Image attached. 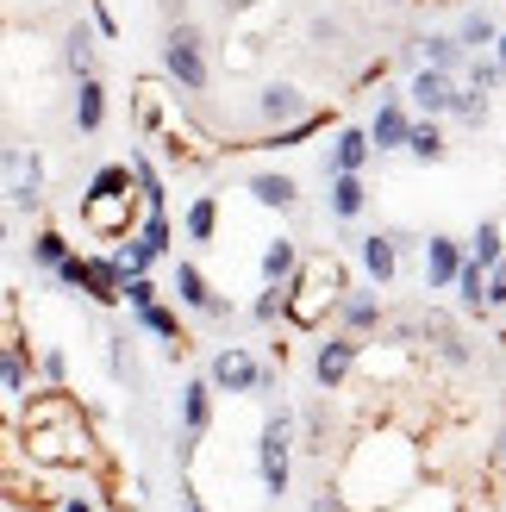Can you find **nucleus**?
<instances>
[{
	"label": "nucleus",
	"instance_id": "obj_12",
	"mask_svg": "<svg viewBox=\"0 0 506 512\" xmlns=\"http://www.w3.org/2000/svg\"><path fill=\"white\" fill-rule=\"evenodd\" d=\"M332 313H338V325L350 331V338H369V331L382 325V300H375L369 288H344V300L332 306Z\"/></svg>",
	"mask_w": 506,
	"mask_h": 512
},
{
	"label": "nucleus",
	"instance_id": "obj_33",
	"mask_svg": "<svg viewBox=\"0 0 506 512\" xmlns=\"http://www.w3.org/2000/svg\"><path fill=\"white\" fill-rule=\"evenodd\" d=\"M282 313H288V288H269V281H263V294H257V306H250V319H257V325H282Z\"/></svg>",
	"mask_w": 506,
	"mask_h": 512
},
{
	"label": "nucleus",
	"instance_id": "obj_26",
	"mask_svg": "<svg viewBox=\"0 0 506 512\" xmlns=\"http://www.w3.org/2000/svg\"><path fill=\"white\" fill-rule=\"evenodd\" d=\"M63 63H69L75 82H82V75H94V32H88V25H75V32L63 38Z\"/></svg>",
	"mask_w": 506,
	"mask_h": 512
},
{
	"label": "nucleus",
	"instance_id": "obj_46",
	"mask_svg": "<svg viewBox=\"0 0 506 512\" xmlns=\"http://www.w3.org/2000/svg\"><path fill=\"white\" fill-rule=\"evenodd\" d=\"M500 463H506V431H500Z\"/></svg>",
	"mask_w": 506,
	"mask_h": 512
},
{
	"label": "nucleus",
	"instance_id": "obj_15",
	"mask_svg": "<svg viewBox=\"0 0 506 512\" xmlns=\"http://www.w3.org/2000/svg\"><path fill=\"white\" fill-rule=\"evenodd\" d=\"M407 125H413L407 107H400V100L388 94V100H382V113L369 119V150H400V144H407Z\"/></svg>",
	"mask_w": 506,
	"mask_h": 512
},
{
	"label": "nucleus",
	"instance_id": "obj_8",
	"mask_svg": "<svg viewBox=\"0 0 506 512\" xmlns=\"http://www.w3.org/2000/svg\"><path fill=\"white\" fill-rule=\"evenodd\" d=\"M25 381H32V350H25L19 331H0V394L19 406L25 400Z\"/></svg>",
	"mask_w": 506,
	"mask_h": 512
},
{
	"label": "nucleus",
	"instance_id": "obj_9",
	"mask_svg": "<svg viewBox=\"0 0 506 512\" xmlns=\"http://www.w3.org/2000/svg\"><path fill=\"white\" fill-rule=\"evenodd\" d=\"M419 344H432V350H438V363L469 369V338H463V331L450 325L444 313H425V319H419Z\"/></svg>",
	"mask_w": 506,
	"mask_h": 512
},
{
	"label": "nucleus",
	"instance_id": "obj_37",
	"mask_svg": "<svg viewBox=\"0 0 506 512\" xmlns=\"http://www.w3.org/2000/svg\"><path fill=\"white\" fill-rule=\"evenodd\" d=\"M32 256H38L44 269H57L63 256H69V238H63V232H38V238H32Z\"/></svg>",
	"mask_w": 506,
	"mask_h": 512
},
{
	"label": "nucleus",
	"instance_id": "obj_40",
	"mask_svg": "<svg viewBox=\"0 0 506 512\" xmlns=\"http://www.w3.org/2000/svg\"><path fill=\"white\" fill-rule=\"evenodd\" d=\"M38 369H44L50 388H63V381H69V356H63V350H44V356H38Z\"/></svg>",
	"mask_w": 506,
	"mask_h": 512
},
{
	"label": "nucleus",
	"instance_id": "obj_22",
	"mask_svg": "<svg viewBox=\"0 0 506 512\" xmlns=\"http://www.w3.org/2000/svg\"><path fill=\"white\" fill-rule=\"evenodd\" d=\"M369 163V132H338L332 144V175H363Z\"/></svg>",
	"mask_w": 506,
	"mask_h": 512
},
{
	"label": "nucleus",
	"instance_id": "obj_16",
	"mask_svg": "<svg viewBox=\"0 0 506 512\" xmlns=\"http://www.w3.org/2000/svg\"><path fill=\"white\" fill-rule=\"evenodd\" d=\"M357 256H363L369 281H382V288H388V281H394V269H400V238H394V232H369Z\"/></svg>",
	"mask_w": 506,
	"mask_h": 512
},
{
	"label": "nucleus",
	"instance_id": "obj_5",
	"mask_svg": "<svg viewBox=\"0 0 506 512\" xmlns=\"http://www.w3.org/2000/svg\"><path fill=\"white\" fill-rule=\"evenodd\" d=\"M163 69H169L188 94H207L213 69H207V50H200V32H194V25H169V38H163Z\"/></svg>",
	"mask_w": 506,
	"mask_h": 512
},
{
	"label": "nucleus",
	"instance_id": "obj_18",
	"mask_svg": "<svg viewBox=\"0 0 506 512\" xmlns=\"http://www.w3.org/2000/svg\"><path fill=\"white\" fill-rule=\"evenodd\" d=\"M107 125V88H100V75H82V88H75V132H100Z\"/></svg>",
	"mask_w": 506,
	"mask_h": 512
},
{
	"label": "nucleus",
	"instance_id": "obj_39",
	"mask_svg": "<svg viewBox=\"0 0 506 512\" xmlns=\"http://www.w3.org/2000/svg\"><path fill=\"white\" fill-rule=\"evenodd\" d=\"M500 82H506V69H500V63H488V57H475V63H469V88H482V94H488V88H500Z\"/></svg>",
	"mask_w": 506,
	"mask_h": 512
},
{
	"label": "nucleus",
	"instance_id": "obj_35",
	"mask_svg": "<svg viewBox=\"0 0 506 512\" xmlns=\"http://www.w3.org/2000/svg\"><path fill=\"white\" fill-rule=\"evenodd\" d=\"M138 238L163 256V250H169V238H175V232H169V213H163V207H150V213H144V225H138Z\"/></svg>",
	"mask_w": 506,
	"mask_h": 512
},
{
	"label": "nucleus",
	"instance_id": "obj_28",
	"mask_svg": "<svg viewBox=\"0 0 506 512\" xmlns=\"http://www.w3.org/2000/svg\"><path fill=\"white\" fill-rule=\"evenodd\" d=\"M463 256H475L482 269L494 263V256H506V238H500V225H494V219H482V225H475V238L463 244Z\"/></svg>",
	"mask_w": 506,
	"mask_h": 512
},
{
	"label": "nucleus",
	"instance_id": "obj_36",
	"mask_svg": "<svg viewBox=\"0 0 506 512\" xmlns=\"http://www.w3.org/2000/svg\"><path fill=\"white\" fill-rule=\"evenodd\" d=\"M88 194H132V169H125V163H107V169L88 182Z\"/></svg>",
	"mask_w": 506,
	"mask_h": 512
},
{
	"label": "nucleus",
	"instance_id": "obj_7",
	"mask_svg": "<svg viewBox=\"0 0 506 512\" xmlns=\"http://www.w3.org/2000/svg\"><path fill=\"white\" fill-rule=\"evenodd\" d=\"M82 225L94 238H125L132 232V194H82Z\"/></svg>",
	"mask_w": 506,
	"mask_h": 512
},
{
	"label": "nucleus",
	"instance_id": "obj_27",
	"mask_svg": "<svg viewBox=\"0 0 506 512\" xmlns=\"http://www.w3.org/2000/svg\"><path fill=\"white\" fill-rule=\"evenodd\" d=\"M175 294H182V306H188V313H200V306L213 300V288H207V275H200L194 263H175Z\"/></svg>",
	"mask_w": 506,
	"mask_h": 512
},
{
	"label": "nucleus",
	"instance_id": "obj_24",
	"mask_svg": "<svg viewBox=\"0 0 506 512\" xmlns=\"http://www.w3.org/2000/svg\"><path fill=\"white\" fill-rule=\"evenodd\" d=\"M138 331H150V338H163V344H175V338H188L182 331V319L169 313L163 300H150V306H138Z\"/></svg>",
	"mask_w": 506,
	"mask_h": 512
},
{
	"label": "nucleus",
	"instance_id": "obj_19",
	"mask_svg": "<svg viewBox=\"0 0 506 512\" xmlns=\"http://www.w3.org/2000/svg\"><path fill=\"white\" fill-rule=\"evenodd\" d=\"M257 113H263L269 125H294L300 113H307V100H300V88L275 82V88H263V94H257Z\"/></svg>",
	"mask_w": 506,
	"mask_h": 512
},
{
	"label": "nucleus",
	"instance_id": "obj_44",
	"mask_svg": "<svg viewBox=\"0 0 506 512\" xmlns=\"http://www.w3.org/2000/svg\"><path fill=\"white\" fill-rule=\"evenodd\" d=\"M494 63L506 69V32H494Z\"/></svg>",
	"mask_w": 506,
	"mask_h": 512
},
{
	"label": "nucleus",
	"instance_id": "obj_14",
	"mask_svg": "<svg viewBox=\"0 0 506 512\" xmlns=\"http://www.w3.org/2000/svg\"><path fill=\"white\" fill-rule=\"evenodd\" d=\"M407 94H413V107H419L425 119H438V113L450 107V94H457V82H450V75H444V69H419Z\"/></svg>",
	"mask_w": 506,
	"mask_h": 512
},
{
	"label": "nucleus",
	"instance_id": "obj_23",
	"mask_svg": "<svg viewBox=\"0 0 506 512\" xmlns=\"http://www.w3.org/2000/svg\"><path fill=\"white\" fill-rule=\"evenodd\" d=\"M363 207H369L363 175H332V219H357Z\"/></svg>",
	"mask_w": 506,
	"mask_h": 512
},
{
	"label": "nucleus",
	"instance_id": "obj_32",
	"mask_svg": "<svg viewBox=\"0 0 506 512\" xmlns=\"http://www.w3.org/2000/svg\"><path fill=\"white\" fill-rule=\"evenodd\" d=\"M419 50H425V69H444V75L463 63V44H457V38H425Z\"/></svg>",
	"mask_w": 506,
	"mask_h": 512
},
{
	"label": "nucleus",
	"instance_id": "obj_34",
	"mask_svg": "<svg viewBox=\"0 0 506 512\" xmlns=\"http://www.w3.org/2000/svg\"><path fill=\"white\" fill-rule=\"evenodd\" d=\"M457 44H463V50H475V57H482V50L494 44V19H488V13H469V19H463V32H457Z\"/></svg>",
	"mask_w": 506,
	"mask_h": 512
},
{
	"label": "nucleus",
	"instance_id": "obj_1",
	"mask_svg": "<svg viewBox=\"0 0 506 512\" xmlns=\"http://www.w3.org/2000/svg\"><path fill=\"white\" fill-rule=\"evenodd\" d=\"M19 450H25V463H38V469H94L100 463L94 425H88L82 400L69 388L19 400Z\"/></svg>",
	"mask_w": 506,
	"mask_h": 512
},
{
	"label": "nucleus",
	"instance_id": "obj_25",
	"mask_svg": "<svg viewBox=\"0 0 506 512\" xmlns=\"http://www.w3.org/2000/svg\"><path fill=\"white\" fill-rule=\"evenodd\" d=\"M400 150H413L419 163H438V157H444V132H438V119L407 125V144H400Z\"/></svg>",
	"mask_w": 506,
	"mask_h": 512
},
{
	"label": "nucleus",
	"instance_id": "obj_31",
	"mask_svg": "<svg viewBox=\"0 0 506 512\" xmlns=\"http://www.w3.org/2000/svg\"><path fill=\"white\" fill-rule=\"evenodd\" d=\"M125 169H132V182H138V200H144V213H150V207H163V175L150 169V157H144V150H138V157L125 163Z\"/></svg>",
	"mask_w": 506,
	"mask_h": 512
},
{
	"label": "nucleus",
	"instance_id": "obj_2",
	"mask_svg": "<svg viewBox=\"0 0 506 512\" xmlns=\"http://www.w3.org/2000/svg\"><path fill=\"white\" fill-rule=\"evenodd\" d=\"M344 288H350V275H344V263L338 256H300V269H294V281H288V325H300V331H313V325H325L332 319V306L344 300Z\"/></svg>",
	"mask_w": 506,
	"mask_h": 512
},
{
	"label": "nucleus",
	"instance_id": "obj_4",
	"mask_svg": "<svg viewBox=\"0 0 506 512\" xmlns=\"http://www.w3.org/2000/svg\"><path fill=\"white\" fill-rule=\"evenodd\" d=\"M257 469H263V494H269V500H282V494H288V481H294V419H288V413H269V419H263Z\"/></svg>",
	"mask_w": 506,
	"mask_h": 512
},
{
	"label": "nucleus",
	"instance_id": "obj_47",
	"mask_svg": "<svg viewBox=\"0 0 506 512\" xmlns=\"http://www.w3.org/2000/svg\"><path fill=\"white\" fill-rule=\"evenodd\" d=\"M0 238H7V225H0Z\"/></svg>",
	"mask_w": 506,
	"mask_h": 512
},
{
	"label": "nucleus",
	"instance_id": "obj_41",
	"mask_svg": "<svg viewBox=\"0 0 506 512\" xmlns=\"http://www.w3.org/2000/svg\"><path fill=\"white\" fill-rule=\"evenodd\" d=\"M488 306H506V256L488 263Z\"/></svg>",
	"mask_w": 506,
	"mask_h": 512
},
{
	"label": "nucleus",
	"instance_id": "obj_42",
	"mask_svg": "<svg viewBox=\"0 0 506 512\" xmlns=\"http://www.w3.org/2000/svg\"><path fill=\"white\" fill-rule=\"evenodd\" d=\"M50 275H57L63 288H82V250H69V256H63V263L50 269Z\"/></svg>",
	"mask_w": 506,
	"mask_h": 512
},
{
	"label": "nucleus",
	"instance_id": "obj_38",
	"mask_svg": "<svg viewBox=\"0 0 506 512\" xmlns=\"http://www.w3.org/2000/svg\"><path fill=\"white\" fill-rule=\"evenodd\" d=\"M119 300H125V306H132V313H138V306H150V300H157V281H150V275H125Z\"/></svg>",
	"mask_w": 506,
	"mask_h": 512
},
{
	"label": "nucleus",
	"instance_id": "obj_11",
	"mask_svg": "<svg viewBox=\"0 0 506 512\" xmlns=\"http://www.w3.org/2000/svg\"><path fill=\"white\" fill-rule=\"evenodd\" d=\"M119 288H125V269L113 256H82V294L94 306H119Z\"/></svg>",
	"mask_w": 506,
	"mask_h": 512
},
{
	"label": "nucleus",
	"instance_id": "obj_3",
	"mask_svg": "<svg viewBox=\"0 0 506 512\" xmlns=\"http://www.w3.org/2000/svg\"><path fill=\"white\" fill-rule=\"evenodd\" d=\"M207 388L213 394H269L275 388V363H257L244 344H225V350H213Z\"/></svg>",
	"mask_w": 506,
	"mask_h": 512
},
{
	"label": "nucleus",
	"instance_id": "obj_30",
	"mask_svg": "<svg viewBox=\"0 0 506 512\" xmlns=\"http://www.w3.org/2000/svg\"><path fill=\"white\" fill-rule=\"evenodd\" d=\"M444 113H457V125H469V132H475V125L488 119V94H482V88H457Z\"/></svg>",
	"mask_w": 506,
	"mask_h": 512
},
{
	"label": "nucleus",
	"instance_id": "obj_10",
	"mask_svg": "<svg viewBox=\"0 0 506 512\" xmlns=\"http://www.w3.org/2000/svg\"><path fill=\"white\" fill-rule=\"evenodd\" d=\"M457 269H463V244L450 238V232H432L425 238V288H450V281H457Z\"/></svg>",
	"mask_w": 506,
	"mask_h": 512
},
{
	"label": "nucleus",
	"instance_id": "obj_20",
	"mask_svg": "<svg viewBox=\"0 0 506 512\" xmlns=\"http://www.w3.org/2000/svg\"><path fill=\"white\" fill-rule=\"evenodd\" d=\"M294 269H300V244H294V238H275V244L263 250V281H269V288H288Z\"/></svg>",
	"mask_w": 506,
	"mask_h": 512
},
{
	"label": "nucleus",
	"instance_id": "obj_13",
	"mask_svg": "<svg viewBox=\"0 0 506 512\" xmlns=\"http://www.w3.org/2000/svg\"><path fill=\"white\" fill-rule=\"evenodd\" d=\"M182 431H188V450H194V438L213 431V388H207V381H188V388H182Z\"/></svg>",
	"mask_w": 506,
	"mask_h": 512
},
{
	"label": "nucleus",
	"instance_id": "obj_21",
	"mask_svg": "<svg viewBox=\"0 0 506 512\" xmlns=\"http://www.w3.org/2000/svg\"><path fill=\"white\" fill-rule=\"evenodd\" d=\"M450 288L463 294V313H488V269L475 263V256H463V269H457V281Z\"/></svg>",
	"mask_w": 506,
	"mask_h": 512
},
{
	"label": "nucleus",
	"instance_id": "obj_43",
	"mask_svg": "<svg viewBox=\"0 0 506 512\" xmlns=\"http://www.w3.org/2000/svg\"><path fill=\"white\" fill-rule=\"evenodd\" d=\"M57 512H94V500H88V494H69V500H63Z\"/></svg>",
	"mask_w": 506,
	"mask_h": 512
},
{
	"label": "nucleus",
	"instance_id": "obj_6",
	"mask_svg": "<svg viewBox=\"0 0 506 512\" xmlns=\"http://www.w3.org/2000/svg\"><path fill=\"white\" fill-rule=\"evenodd\" d=\"M363 363V338H350V331H332V338H325L319 350H313V381L325 394L332 388H344V375Z\"/></svg>",
	"mask_w": 506,
	"mask_h": 512
},
{
	"label": "nucleus",
	"instance_id": "obj_29",
	"mask_svg": "<svg viewBox=\"0 0 506 512\" xmlns=\"http://www.w3.org/2000/svg\"><path fill=\"white\" fill-rule=\"evenodd\" d=\"M213 232H219V200L200 194L194 207H188V238H194V244H213Z\"/></svg>",
	"mask_w": 506,
	"mask_h": 512
},
{
	"label": "nucleus",
	"instance_id": "obj_45",
	"mask_svg": "<svg viewBox=\"0 0 506 512\" xmlns=\"http://www.w3.org/2000/svg\"><path fill=\"white\" fill-rule=\"evenodd\" d=\"M182 512H207V506H200V500H194V494H182Z\"/></svg>",
	"mask_w": 506,
	"mask_h": 512
},
{
	"label": "nucleus",
	"instance_id": "obj_17",
	"mask_svg": "<svg viewBox=\"0 0 506 512\" xmlns=\"http://www.w3.org/2000/svg\"><path fill=\"white\" fill-rule=\"evenodd\" d=\"M250 200H257V207L288 213L294 200H300V182H294V175H275V169H263V175H250Z\"/></svg>",
	"mask_w": 506,
	"mask_h": 512
}]
</instances>
